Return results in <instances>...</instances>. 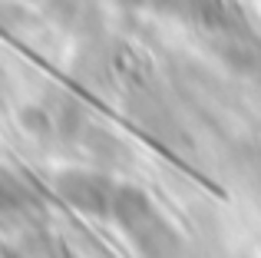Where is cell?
Segmentation results:
<instances>
[{
    "label": "cell",
    "mask_w": 261,
    "mask_h": 258,
    "mask_svg": "<svg viewBox=\"0 0 261 258\" xmlns=\"http://www.w3.org/2000/svg\"><path fill=\"white\" fill-rule=\"evenodd\" d=\"M109 219L122 228L139 258H182V235L166 215L155 209L152 195L142 186H116Z\"/></svg>",
    "instance_id": "1"
},
{
    "label": "cell",
    "mask_w": 261,
    "mask_h": 258,
    "mask_svg": "<svg viewBox=\"0 0 261 258\" xmlns=\"http://www.w3.org/2000/svg\"><path fill=\"white\" fill-rule=\"evenodd\" d=\"M155 10L185 20V23L205 27V30H225L231 23L225 0H155Z\"/></svg>",
    "instance_id": "3"
},
{
    "label": "cell",
    "mask_w": 261,
    "mask_h": 258,
    "mask_svg": "<svg viewBox=\"0 0 261 258\" xmlns=\"http://www.w3.org/2000/svg\"><path fill=\"white\" fill-rule=\"evenodd\" d=\"M53 186H57L60 199L70 209L93 215V219H106L109 205H113V195H116L113 175L96 172V169H63Z\"/></svg>",
    "instance_id": "2"
},
{
    "label": "cell",
    "mask_w": 261,
    "mask_h": 258,
    "mask_svg": "<svg viewBox=\"0 0 261 258\" xmlns=\"http://www.w3.org/2000/svg\"><path fill=\"white\" fill-rule=\"evenodd\" d=\"M30 202H33L30 186H27L17 172H10V169L0 166V212H7V215L10 212H23Z\"/></svg>",
    "instance_id": "4"
}]
</instances>
